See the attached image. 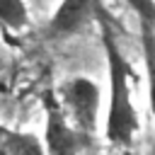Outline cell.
Masks as SVG:
<instances>
[{
	"mask_svg": "<svg viewBox=\"0 0 155 155\" xmlns=\"http://www.w3.org/2000/svg\"><path fill=\"white\" fill-rule=\"evenodd\" d=\"M126 2L136 12L138 22H148L155 29V0H126Z\"/></svg>",
	"mask_w": 155,
	"mask_h": 155,
	"instance_id": "8",
	"label": "cell"
},
{
	"mask_svg": "<svg viewBox=\"0 0 155 155\" xmlns=\"http://www.w3.org/2000/svg\"><path fill=\"white\" fill-rule=\"evenodd\" d=\"M29 24V7L24 0H0V29L22 31Z\"/></svg>",
	"mask_w": 155,
	"mask_h": 155,
	"instance_id": "7",
	"label": "cell"
},
{
	"mask_svg": "<svg viewBox=\"0 0 155 155\" xmlns=\"http://www.w3.org/2000/svg\"><path fill=\"white\" fill-rule=\"evenodd\" d=\"M140 46H143V65L148 80V107L155 121V29L148 22H140Z\"/></svg>",
	"mask_w": 155,
	"mask_h": 155,
	"instance_id": "5",
	"label": "cell"
},
{
	"mask_svg": "<svg viewBox=\"0 0 155 155\" xmlns=\"http://www.w3.org/2000/svg\"><path fill=\"white\" fill-rule=\"evenodd\" d=\"M97 24H99L104 56H107V75H109V104L104 119V136L111 145L128 148L140 128L138 111L131 97V65L116 41V29L104 7H99L97 12Z\"/></svg>",
	"mask_w": 155,
	"mask_h": 155,
	"instance_id": "1",
	"label": "cell"
},
{
	"mask_svg": "<svg viewBox=\"0 0 155 155\" xmlns=\"http://www.w3.org/2000/svg\"><path fill=\"white\" fill-rule=\"evenodd\" d=\"M41 107H44V116H46L44 153L46 155H80L87 136L73 126V121L68 119V114L53 90L41 92Z\"/></svg>",
	"mask_w": 155,
	"mask_h": 155,
	"instance_id": "2",
	"label": "cell"
},
{
	"mask_svg": "<svg viewBox=\"0 0 155 155\" xmlns=\"http://www.w3.org/2000/svg\"><path fill=\"white\" fill-rule=\"evenodd\" d=\"M7 131H10V128H7L5 124H0V143H2V138H5V133H7Z\"/></svg>",
	"mask_w": 155,
	"mask_h": 155,
	"instance_id": "9",
	"label": "cell"
},
{
	"mask_svg": "<svg viewBox=\"0 0 155 155\" xmlns=\"http://www.w3.org/2000/svg\"><path fill=\"white\" fill-rule=\"evenodd\" d=\"M0 155H46L44 143L27 131H7L0 143Z\"/></svg>",
	"mask_w": 155,
	"mask_h": 155,
	"instance_id": "6",
	"label": "cell"
},
{
	"mask_svg": "<svg viewBox=\"0 0 155 155\" xmlns=\"http://www.w3.org/2000/svg\"><path fill=\"white\" fill-rule=\"evenodd\" d=\"M58 94H61L58 99H61L68 119L73 121V126L80 133L90 136L97 126V111L102 104V94H99L97 82L85 75H75L61 85Z\"/></svg>",
	"mask_w": 155,
	"mask_h": 155,
	"instance_id": "3",
	"label": "cell"
},
{
	"mask_svg": "<svg viewBox=\"0 0 155 155\" xmlns=\"http://www.w3.org/2000/svg\"><path fill=\"white\" fill-rule=\"evenodd\" d=\"M99 7V0H61L46 24V36L58 41L82 31L92 19H97Z\"/></svg>",
	"mask_w": 155,
	"mask_h": 155,
	"instance_id": "4",
	"label": "cell"
}]
</instances>
